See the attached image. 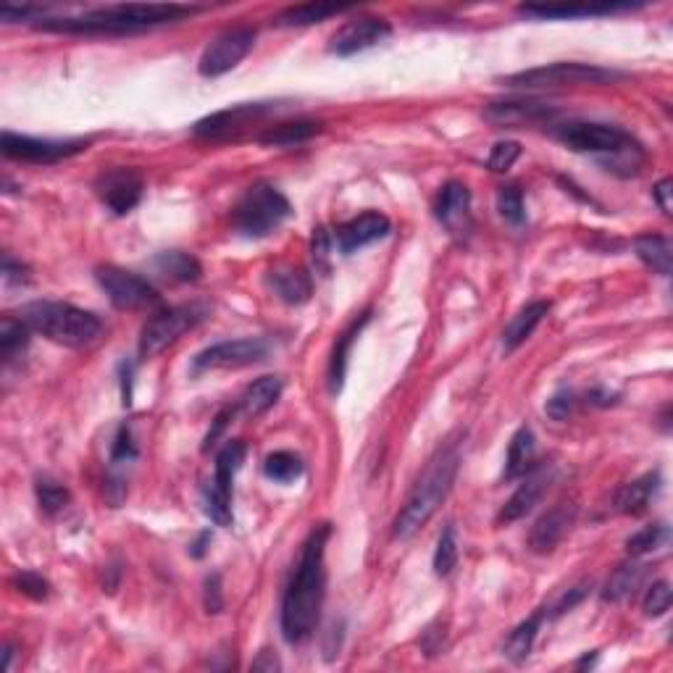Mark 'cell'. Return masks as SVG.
<instances>
[{"instance_id":"obj_32","label":"cell","mask_w":673,"mask_h":673,"mask_svg":"<svg viewBox=\"0 0 673 673\" xmlns=\"http://www.w3.org/2000/svg\"><path fill=\"white\" fill-rule=\"evenodd\" d=\"M634 6H521L518 11L526 16H537V19H579V16H605L616 14V11H626Z\"/></svg>"},{"instance_id":"obj_38","label":"cell","mask_w":673,"mask_h":673,"mask_svg":"<svg viewBox=\"0 0 673 673\" xmlns=\"http://www.w3.org/2000/svg\"><path fill=\"white\" fill-rule=\"evenodd\" d=\"M455 566H458V537H455V526L447 524L434 550V574L450 576Z\"/></svg>"},{"instance_id":"obj_30","label":"cell","mask_w":673,"mask_h":673,"mask_svg":"<svg viewBox=\"0 0 673 673\" xmlns=\"http://www.w3.org/2000/svg\"><path fill=\"white\" fill-rule=\"evenodd\" d=\"M319 132H321L319 121L295 119V121H282L277 127H269L258 140H261L263 145H274V148H292V145L308 142L313 135H319Z\"/></svg>"},{"instance_id":"obj_31","label":"cell","mask_w":673,"mask_h":673,"mask_svg":"<svg viewBox=\"0 0 673 673\" xmlns=\"http://www.w3.org/2000/svg\"><path fill=\"white\" fill-rule=\"evenodd\" d=\"M545 616L547 608L537 610L532 618H526L524 624L516 626V629L511 631V637H508V642H505L503 647L505 658H511L513 663H524V660L529 658V652H532L534 647V639H537L539 624H542V618Z\"/></svg>"},{"instance_id":"obj_46","label":"cell","mask_w":673,"mask_h":673,"mask_svg":"<svg viewBox=\"0 0 673 673\" xmlns=\"http://www.w3.org/2000/svg\"><path fill=\"white\" fill-rule=\"evenodd\" d=\"M203 605H206V613L216 616L224 608V597H221V576L211 574L206 579V587H203Z\"/></svg>"},{"instance_id":"obj_24","label":"cell","mask_w":673,"mask_h":673,"mask_svg":"<svg viewBox=\"0 0 673 673\" xmlns=\"http://www.w3.org/2000/svg\"><path fill=\"white\" fill-rule=\"evenodd\" d=\"M660 489V474L652 471V474L639 476L634 482L624 484V487L616 492V511L624 513V516H642V513L650 508L652 497L658 495Z\"/></svg>"},{"instance_id":"obj_8","label":"cell","mask_w":673,"mask_h":673,"mask_svg":"<svg viewBox=\"0 0 673 673\" xmlns=\"http://www.w3.org/2000/svg\"><path fill=\"white\" fill-rule=\"evenodd\" d=\"M245 453H248L245 442H227L221 447V453L216 455L213 479L203 487V511L216 526L232 524V482L234 474L242 468Z\"/></svg>"},{"instance_id":"obj_48","label":"cell","mask_w":673,"mask_h":673,"mask_svg":"<svg viewBox=\"0 0 673 673\" xmlns=\"http://www.w3.org/2000/svg\"><path fill=\"white\" fill-rule=\"evenodd\" d=\"M43 14V8L37 6H3L0 8V16L3 22H27L32 16Z\"/></svg>"},{"instance_id":"obj_28","label":"cell","mask_w":673,"mask_h":673,"mask_svg":"<svg viewBox=\"0 0 673 673\" xmlns=\"http://www.w3.org/2000/svg\"><path fill=\"white\" fill-rule=\"evenodd\" d=\"M634 253L639 256V261L650 266L655 274L660 277H671L673 269V250L671 240L663 237V234H642L634 240Z\"/></svg>"},{"instance_id":"obj_4","label":"cell","mask_w":673,"mask_h":673,"mask_svg":"<svg viewBox=\"0 0 673 673\" xmlns=\"http://www.w3.org/2000/svg\"><path fill=\"white\" fill-rule=\"evenodd\" d=\"M19 319L32 329L64 348H87L103 334V321L95 313L58 300H35L22 305Z\"/></svg>"},{"instance_id":"obj_40","label":"cell","mask_w":673,"mask_h":673,"mask_svg":"<svg viewBox=\"0 0 673 673\" xmlns=\"http://www.w3.org/2000/svg\"><path fill=\"white\" fill-rule=\"evenodd\" d=\"M666 539H668L666 526L652 524V526H645V529H639L637 534H631V537L626 539V550H629V555L639 558V555H647V553H652V550H658Z\"/></svg>"},{"instance_id":"obj_12","label":"cell","mask_w":673,"mask_h":673,"mask_svg":"<svg viewBox=\"0 0 673 673\" xmlns=\"http://www.w3.org/2000/svg\"><path fill=\"white\" fill-rule=\"evenodd\" d=\"M253 45H256V29L234 27L221 32L219 37H213L211 43L206 45V50H203V56H200V77L213 79L232 71L253 50Z\"/></svg>"},{"instance_id":"obj_43","label":"cell","mask_w":673,"mask_h":673,"mask_svg":"<svg viewBox=\"0 0 673 673\" xmlns=\"http://www.w3.org/2000/svg\"><path fill=\"white\" fill-rule=\"evenodd\" d=\"M671 600H673V597H671V587H668V581H655V584L647 589L645 603H642V608H645V616L660 618L668 608H671Z\"/></svg>"},{"instance_id":"obj_39","label":"cell","mask_w":673,"mask_h":673,"mask_svg":"<svg viewBox=\"0 0 673 673\" xmlns=\"http://www.w3.org/2000/svg\"><path fill=\"white\" fill-rule=\"evenodd\" d=\"M497 211L505 221H511L516 227H521L526 221V206H524V192L516 185L497 187Z\"/></svg>"},{"instance_id":"obj_41","label":"cell","mask_w":673,"mask_h":673,"mask_svg":"<svg viewBox=\"0 0 673 673\" xmlns=\"http://www.w3.org/2000/svg\"><path fill=\"white\" fill-rule=\"evenodd\" d=\"M11 584H14L16 592H22V595L29 597V600H48L50 595V581L45 579V576L35 574V571H22V574H16L14 579H11Z\"/></svg>"},{"instance_id":"obj_42","label":"cell","mask_w":673,"mask_h":673,"mask_svg":"<svg viewBox=\"0 0 673 673\" xmlns=\"http://www.w3.org/2000/svg\"><path fill=\"white\" fill-rule=\"evenodd\" d=\"M518 156H521V145H518V142H513V140L497 142L495 148H492V153H489V158H487L489 171H495V174H503V171H508L513 163L518 161Z\"/></svg>"},{"instance_id":"obj_25","label":"cell","mask_w":673,"mask_h":673,"mask_svg":"<svg viewBox=\"0 0 673 673\" xmlns=\"http://www.w3.org/2000/svg\"><path fill=\"white\" fill-rule=\"evenodd\" d=\"M371 321V311L361 313V319H355L353 324L345 329V332L337 337L332 350V358H329V392L337 395L342 390V384H345V374H348V358H350V348H353V342L358 340V334L363 332V326Z\"/></svg>"},{"instance_id":"obj_37","label":"cell","mask_w":673,"mask_h":673,"mask_svg":"<svg viewBox=\"0 0 673 673\" xmlns=\"http://www.w3.org/2000/svg\"><path fill=\"white\" fill-rule=\"evenodd\" d=\"M35 492H37V503H40V511H43L45 516H58V513L64 511L71 500L69 489H66L64 484L48 479V476L37 479Z\"/></svg>"},{"instance_id":"obj_11","label":"cell","mask_w":673,"mask_h":673,"mask_svg":"<svg viewBox=\"0 0 673 673\" xmlns=\"http://www.w3.org/2000/svg\"><path fill=\"white\" fill-rule=\"evenodd\" d=\"M95 279H98L100 290L108 295L111 305L119 311H140V308H150L161 300L158 290L148 279L119 269V266H100L95 271Z\"/></svg>"},{"instance_id":"obj_22","label":"cell","mask_w":673,"mask_h":673,"mask_svg":"<svg viewBox=\"0 0 673 673\" xmlns=\"http://www.w3.org/2000/svg\"><path fill=\"white\" fill-rule=\"evenodd\" d=\"M269 287L287 305H303L313 295L311 274L300 266H279L269 274Z\"/></svg>"},{"instance_id":"obj_1","label":"cell","mask_w":673,"mask_h":673,"mask_svg":"<svg viewBox=\"0 0 673 673\" xmlns=\"http://www.w3.org/2000/svg\"><path fill=\"white\" fill-rule=\"evenodd\" d=\"M329 534H332L329 524L313 526L308 539L303 542L298 566H295L287 587H284L279 624H282V637L290 645L305 642L319 624L321 605H324L326 595L324 553Z\"/></svg>"},{"instance_id":"obj_45","label":"cell","mask_w":673,"mask_h":673,"mask_svg":"<svg viewBox=\"0 0 673 673\" xmlns=\"http://www.w3.org/2000/svg\"><path fill=\"white\" fill-rule=\"evenodd\" d=\"M576 408V395L571 390H558L550 400H547L545 411L547 416L555 418V421H566Z\"/></svg>"},{"instance_id":"obj_34","label":"cell","mask_w":673,"mask_h":673,"mask_svg":"<svg viewBox=\"0 0 673 673\" xmlns=\"http://www.w3.org/2000/svg\"><path fill=\"white\" fill-rule=\"evenodd\" d=\"M642 576H645V568L637 566V563H626V566L616 568V574L610 576L603 589L605 603H618V600L634 595V589L642 584Z\"/></svg>"},{"instance_id":"obj_20","label":"cell","mask_w":673,"mask_h":673,"mask_svg":"<svg viewBox=\"0 0 673 673\" xmlns=\"http://www.w3.org/2000/svg\"><path fill=\"white\" fill-rule=\"evenodd\" d=\"M434 213L447 232L466 240L471 234V190L463 182H447L437 195Z\"/></svg>"},{"instance_id":"obj_6","label":"cell","mask_w":673,"mask_h":673,"mask_svg":"<svg viewBox=\"0 0 673 673\" xmlns=\"http://www.w3.org/2000/svg\"><path fill=\"white\" fill-rule=\"evenodd\" d=\"M208 308L200 303H187V305H171V308H163V311L153 313L140 332V342H137V350H140L142 361L148 358H156L158 353L174 345V342L182 337L185 332H190L192 326H198L200 321L206 319Z\"/></svg>"},{"instance_id":"obj_53","label":"cell","mask_w":673,"mask_h":673,"mask_svg":"<svg viewBox=\"0 0 673 673\" xmlns=\"http://www.w3.org/2000/svg\"><path fill=\"white\" fill-rule=\"evenodd\" d=\"M211 542H213L211 529H206V532H200L198 539H195V542H192V545H190V555H192V558H203V555L208 553V547H211Z\"/></svg>"},{"instance_id":"obj_52","label":"cell","mask_w":673,"mask_h":673,"mask_svg":"<svg viewBox=\"0 0 673 673\" xmlns=\"http://www.w3.org/2000/svg\"><path fill=\"white\" fill-rule=\"evenodd\" d=\"M587 403L592 405H600V408H610V405L618 403V395L616 392H608L603 390V387H597V390H592L587 395Z\"/></svg>"},{"instance_id":"obj_51","label":"cell","mask_w":673,"mask_h":673,"mask_svg":"<svg viewBox=\"0 0 673 673\" xmlns=\"http://www.w3.org/2000/svg\"><path fill=\"white\" fill-rule=\"evenodd\" d=\"M3 279H6V284L24 282V279H27V266L16 263L14 258L6 253V256H3Z\"/></svg>"},{"instance_id":"obj_2","label":"cell","mask_w":673,"mask_h":673,"mask_svg":"<svg viewBox=\"0 0 673 673\" xmlns=\"http://www.w3.org/2000/svg\"><path fill=\"white\" fill-rule=\"evenodd\" d=\"M198 11L200 6H182V3H127V6L98 8L82 16H66V19H40L37 29L61 32V35H137L161 24L182 22Z\"/></svg>"},{"instance_id":"obj_14","label":"cell","mask_w":673,"mask_h":673,"mask_svg":"<svg viewBox=\"0 0 673 673\" xmlns=\"http://www.w3.org/2000/svg\"><path fill=\"white\" fill-rule=\"evenodd\" d=\"M274 111H277V103H237V106H229L224 111H216V114L200 119L192 127V132L198 137H206V140H227V137L240 135L242 129L253 127L256 121L266 119Z\"/></svg>"},{"instance_id":"obj_5","label":"cell","mask_w":673,"mask_h":673,"mask_svg":"<svg viewBox=\"0 0 673 673\" xmlns=\"http://www.w3.org/2000/svg\"><path fill=\"white\" fill-rule=\"evenodd\" d=\"M292 213L290 200L284 198L277 187L271 185H253L234 206L232 221L234 229L245 237L261 240L269 237L274 229L282 227V221Z\"/></svg>"},{"instance_id":"obj_21","label":"cell","mask_w":673,"mask_h":673,"mask_svg":"<svg viewBox=\"0 0 673 673\" xmlns=\"http://www.w3.org/2000/svg\"><path fill=\"white\" fill-rule=\"evenodd\" d=\"M390 227H392L390 219H387L384 213L366 211L361 213V216L350 219L348 224H342V227L337 229V234H334V242H337L340 253L350 256V253L366 248L371 242L384 240V237L390 234Z\"/></svg>"},{"instance_id":"obj_29","label":"cell","mask_w":673,"mask_h":673,"mask_svg":"<svg viewBox=\"0 0 673 673\" xmlns=\"http://www.w3.org/2000/svg\"><path fill=\"white\" fill-rule=\"evenodd\" d=\"M153 269L161 274L163 279L171 282H198L203 277V266L195 256L182 253V250H166L153 258Z\"/></svg>"},{"instance_id":"obj_17","label":"cell","mask_w":673,"mask_h":673,"mask_svg":"<svg viewBox=\"0 0 673 673\" xmlns=\"http://www.w3.org/2000/svg\"><path fill=\"white\" fill-rule=\"evenodd\" d=\"M553 476V463H537L529 474L521 476V484L511 495V500L497 513V524H513L518 518H524L526 513H532L547 492V487H550V482H553Z\"/></svg>"},{"instance_id":"obj_27","label":"cell","mask_w":673,"mask_h":673,"mask_svg":"<svg viewBox=\"0 0 673 673\" xmlns=\"http://www.w3.org/2000/svg\"><path fill=\"white\" fill-rule=\"evenodd\" d=\"M282 387L284 384L279 376H261V379L250 384L248 390L242 392L237 408L248 418L261 416V413H266L271 405L277 403L279 395H282Z\"/></svg>"},{"instance_id":"obj_23","label":"cell","mask_w":673,"mask_h":673,"mask_svg":"<svg viewBox=\"0 0 673 673\" xmlns=\"http://www.w3.org/2000/svg\"><path fill=\"white\" fill-rule=\"evenodd\" d=\"M534 466H537V440H534V432L529 426H521L511 437V445H508L503 482H516V479L529 474Z\"/></svg>"},{"instance_id":"obj_19","label":"cell","mask_w":673,"mask_h":673,"mask_svg":"<svg viewBox=\"0 0 673 673\" xmlns=\"http://www.w3.org/2000/svg\"><path fill=\"white\" fill-rule=\"evenodd\" d=\"M484 116L495 127H555V108L547 103H537V100L489 103Z\"/></svg>"},{"instance_id":"obj_35","label":"cell","mask_w":673,"mask_h":673,"mask_svg":"<svg viewBox=\"0 0 673 673\" xmlns=\"http://www.w3.org/2000/svg\"><path fill=\"white\" fill-rule=\"evenodd\" d=\"M342 14V6H329V3H305V6L287 8L277 19L279 27H308V24H319L329 16Z\"/></svg>"},{"instance_id":"obj_18","label":"cell","mask_w":673,"mask_h":673,"mask_svg":"<svg viewBox=\"0 0 673 673\" xmlns=\"http://www.w3.org/2000/svg\"><path fill=\"white\" fill-rule=\"evenodd\" d=\"M576 516H579V505H576L574 500H563V503L553 505V508L534 524L532 534H529V547H532V553L537 555L553 553L555 547L566 539V534L571 532V526L576 524Z\"/></svg>"},{"instance_id":"obj_16","label":"cell","mask_w":673,"mask_h":673,"mask_svg":"<svg viewBox=\"0 0 673 673\" xmlns=\"http://www.w3.org/2000/svg\"><path fill=\"white\" fill-rule=\"evenodd\" d=\"M390 35V22L376 19V16H361V19H353V22H348L345 27L334 32V37L329 40V53L340 58L355 56L361 50H369L374 45L384 43Z\"/></svg>"},{"instance_id":"obj_26","label":"cell","mask_w":673,"mask_h":673,"mask_svg":"<svg viewBox=\"0 0 673 673\" xmlns=\"http://www.w3.org/2000/svg\"><path fill=\"white\" fill-rule=\"evenodd\" d=\"M547 313H550V303H547V300H532V303H526L503 329V348L508 350V353H513L518 345H524Z\"/></svg>"},{"instance_id":"obj_9","label":"cell","mask_w":673,"mask_h":673,"mask_svg":"<svg viewBox=\"0 0 673 673\" xmlns=\"http://www.w3.org/2000/svg\"><path fill=\"white\" fill-rule=\"evenodd\" d=\"M553 132L568 150L595 153L603 158L613 156L634 142L626 129L616 127V124H600V121H563V124H555Z\"/></svg>"},{"instance_id":"obj_47","label":"cell","mask_w":673,"mask_h":673,"mask_svg":"<svg viewBox=\"0 0 673 673\" xmlns=\"http://www.w3.org/2000/svg\"><path fill=\"white\" fill-rule=\"evenodd\" d=\"M584 597H587V584H579V587H574V589H568L566 595L560 597L558 603L553 605V613H550V616H563V613H568V610L571 608H576V605L581 603V600H584Z\"/></svg>"},{"instance_id":"obj_49","label":"cell","mask_w":673,"mask_h":673,"mask_svg":"<svg viewBox=\"0 0 673 673\" xmlns=\"http://www.w3.org/2000/svg\"><path fill=\"white\" fill-rule=\"evenodd\" d=\"M232 416H234V408H224L219 416L213 418V429L206 434V442H203V453H208V450H211V445H216V440H219L221 432L227 429L229 418H232Z\"/></svg>"},{"instance_id":"obj_33","label":"cell","mask_w":673,"mask_h":673,"mask_svg":"<svg viewBox=\"0 0 673 673\" xmlns=\"http://www.w3.org/2000/svg\"><path fill=\"white\" fill-rule=\"evenodd\" d=\"M29 329L19 316H6L0 321V355H3V363H14L19 355L27 350L29 345Z\"/></svg>"},{"instance_id":"obj_15","label":"cell","mask_w":673,"mask_h":673,"mask_svg":"<svg viewBox=\"0 0 673 673\" xmlns=\"http://www.w3.org/2000/svg\"><path fill=\"white\" fill-rule=\"evenodd\" d=\"M142 190L145 182L135 169H108L103 171L95 182V192H98L100 203L116 216H124L142 200Z\"/></svg>"},{"instance_id":"obj_3","label":"cell","mask_w":673,"mask_h":673,"mask_svg":"<svg viewBox=\"0 0 673 673\" xmlns=\"http://www.w3.org/2000/svg\"><path fill=\"white\" fill-rule=\"evenodd\" d=\"M458 468H461L458 447H442L440 453L429 461V466L424 468V474H421V479L413 487L411 497L405 500L403 511L397 513L395 524H392V537L411 539L421 526L429 524V518L440 511V505L450 495L455 476H458Z\"/></svg>"},{"instance_id":"obj_7","label":"cell","mask_w":673,"mask_h":673,"mask_svg":"<svg viewBox=\"0 0 673 673\" xmlns=\"http://www.w3.org/2000/svg\"><path fill=\"white\" fill-rule=\"evenodd\" d=\"M618 74L616 71L600 69L592 64H579V61H560V64H547L539 69L518 71L503 79V85L521 87V90H545V87H579V85H608Z\"/></svg>"},{"instance_id":"obj_44","label":"cell","mask_w":673,"mask_h":673,"mask_svg":"<svg viewBox=\"0 0 673 673\" xmlns=\"http://www.w3.org/2000/svg\"><path fill=\"white\" fill-rule=\"evenodd\" d=\"M135 458H137V445H135V440H132L129 426L124 424L119 429V434H116L114 447H111V463H114V466H121V463L135 461Z\"/></svg>"},{"instance_id":"obj_36","label":"cell","mask_w":673,"mask_h":673,"mask_svg":"<svg viewBox=\"0 0 673 673\" xmlns=\"http://www.w3.org/2000/svg\"><path fill=\"white\" fill-rule=\"evenodd\" d=\"M305 471L303 461H300V455L290 453V450H277V453H271L263 463V474L269 476L271 482L277 484H290L295 479H300Z\"/></svg>"},{"instance_id":"obj_13","label":"cell","mask_w":673,"mask_h":673,"mask_svg":"<svg viewBox=\"0 0 673 673\" xmlns=\"http://www.w3.org/2000/svg\"><path fill=\"white\" fill-rule=\"evenodd\" d=\"M0 150L11 161L24 163H58L66 158L77 156L87 150L85 140H40V137L16 135V132H3L0 135Z\"/></svg>"},{"instance_id":"obj_10","label":"cell","mask_w":673,"mask_h":673,"mask_svg":"<svg viewBox=\"0 0 673 673\" xmlns=\"http://www.w3.org/2000/svg\"><path fill=\"white\" fill-rule=\"evenodd\" d=\"M269 353L271 345L269 340H263V337H242V340L216 342V345L200 350V353L192 358L190 374L200 376L206 374V371L216 369H245V366L266 361V355Z\"/></svg>"},{"instance_id":"obj_50","label":"cell","mask_w":673,"mask_h":673,"mask_svg":"<svg viewBox=\"0 0 673 673\" xmlns=\"http://www.w3.org/2000/svg\"><path fill=\"white\" fill-rule=\"evenodd\" d=\"M671 192H673L671 179H660L658 185L652 187V195H655L660 211L666 213V216H671Z\"/></svg>"}]
</instances>
